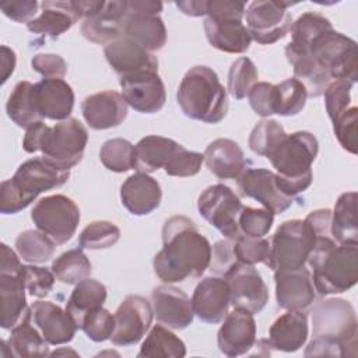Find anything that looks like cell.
<instances>
[{
  "label": "cell",
  "instance_id": "cell-22",
  "mask_svg": "<svg viewBox=\"0 0 358 358\" xmlns=\"http://www.w3.org/2000/svg\"><path fill=\"white\" fill-rule=\"evenodd\" d=\"M32 96L42 119L66 120L74 108V91L63 78H42L34 84Z\"/></svg>",
  "mask_w": 358,
  "mask_h": 358
},
{
  "label": "cell",
  "instance_id": "cell-37",
  "mask_svg": "<svg viewBox=\"0 0 358 358\" xmlns=\"http://www.w3.org/2000/svg\"><path fill=\"white\" fill-rule=\"evenodd\" d=\"M32 90L34 84L29 81L17 83L6 103L7 116L18 127H22L25 130L32 124L43 120L35 108Z\"/></svg>",
  "mask_w": 358,
  "mask_h": 358
},
{
  "label": "cell",
  "instance_id": "cell-49",
  "mask_svg": "<svg viewBox=\"0 0 358 358\" xmlns=\"http://www.w3.org/2000/svg\"><path fill=\"white\" fill-rule=\"evenodd\" d=\"M80 329L90 340L102 343L109 340L115 330V316L103 306L96 308L84 316Z\"/></svg>",
  "mask_w": 358,
  "mask_h": 358
},
{
  "label": "cell",
  "instance_id": "cell-10",
  "mask_svg": "<svg viewBox=\"0 0 358 358\" xmlns=\"http://www.w3.org/2000/svg\"><path fill=\"white\" fill-rule=\"evenodd\" d=\"M0 256V324L3 329H13L28 309L24 266L21 264L17 253L6 243H1Z\"/></svg>",
  "mask_w": 358,
  "mask_h": 358
},
{
  "label": "cell",
  "instance_id": "cell-30",
  "mask_svg": "<svg viewBox=\"0 0 358 358\" xmlns=\"http://www.w3.org/2000/svg\"><path fill=\"white\" fill-rule=\"evenodd\" d=\"M204 162L208 171L220 179H238L246 169V158L242 148L231 138H217L204 151Z\"/></svg>",
  "mask_w": 358,
  "mask_h": 358
},
{
  "label": "cell",
  "instance_id": "cell-53",
  "mask_svg": "<svg viewBox=\"0 0 358 358\" xmlns=\"http://www.w3.org/2000/svg\"><path fill=\"white\" fill-rule=\"evenodd\" d=\"M249 105L256 115L262 117H268L275 113V84L260 81L256 83L248 94Z\"/></svg>",
  "mask_w": 358,
  "mask_h": 358
},
{
  "label": "cell",
  "instance_id": "cell-36",
  "mask_svg": "<svg viewBox=\"0 0 358 358\" xmlns=\"http://www.w3.org/2000/svg\"><path fill=\"white\" fill-rule=\"evenodd\" d=\"M331 235L337 243H358L357 192L338 196L331 211Z\"/></svg>",
  "mask_w": 358,
  "mask_h": 358
},
{
  "label": "cell",
  "instance_id": "cell-52",
  "mask_svg": "<svg viewBox=\"0 0 358 358\" xmlns=\"http://www.w3.org/2000/svg\"><path fill=\"white\" fill-rule=\"evenodd\" d=\"M357 120L358 108L350 106L333 120V131L340 145L350 154H357Z\"/></svg>",
  "mask_w": 358,
  "mask_h": 358
},
{
  "label": "cell",
  "instance_id": "cell-21",
  "mask_svg": "<svg viewBox=\"0 0 358 358\" xmlns=\"http://www.w3.org/2000/svg\"><path fill=\"white\" fill-rule=\"evenodd\" d=\"M275 299L281 309L303 310L315 302L316 289L310 271L303 266L296 270L274 271Z\"/></svg>",
  "mask_w": 358,
  "mask_h": 358
},
{
  "label": "cell",
  "instance_id": "cell-31",
  "mask_svg": "<svg viewBox=\"0 0 358 358\" xmlns=\"http://www.w3.org/2000/svg\"><path fill=\"white\" fill-rule=\"evenodd\" d=\"M41 7L42 13L27 24L28 31L36 35L56 39L81 18L73 1H43Z\"/></svg>",
  "mask_w": 358,
  "mask_h": 358
},
{
  "label": "cell",
  "instance_id": "cell-27",
  "mask_svg": "<svg viewBox=\"0 0 358 358\" xmlns=\"http://www.w3.org/2000/svg\"><path fill=\"white\" fill-rule=\"evenodd\" d=\"M162 190L159 183L147 173L130 175L120 186V200L133 215H147L161 204Z\"/></svg>",
  "mask_w": 358,
  "mask_h": 358
},
{
  "label": "cell",
  "instance_id": "cell-18",
  "mask_svg": "<svg viewBox=\"0 0 358 358\" xmlns=\"http://www.w3.org/2000/svg\"><path fill=\"white\" fill-rule=\"evenodd\" d=\"M119 84L126 103L140 113H157L165 105V85L158 73L148 71L119 78Z\"/></svg>",
  "mask_w": 358,
  "mask_h": 358
},
{
  "label": "cell",
  "instance_id": "cell-5",
  "mask_svg": "<svg viewBox=\"0 0 358 358\" xmlns=\"http://www.w3.org/2000/svg\"><path fill=\"white\" fill-rule=\"evenodd\" d=\"M176 99L187 117L208 124L220 123L228 112L227 91L208 66H194L186 71Z\"/></svg>",
  "mask_w": 358,
  "mask_h": 358
},
{
  "label": "cell",
  "instance_id": "cell-57",
  "mask_svg": "<svg viewBox=\"0 0 358 358\" xmlns=\"http://www.w3.org/2000/svg\"><path fill=\"white\" fill-rule=\"evenodd\" d=\"M39 6L41 4L35 0H15V1H3L0 4V8L7 18L15 22L28 24L35 18Z\"/></svg>",
  "mask_w": 358,
  "mask_h": 358
},
{
  "label": "cell",
  "instance_id": "cell-34",
  "mask_svg": "<svg viewBox=\"0 0 358 358\" xmlns=\"http://www.w3.org/2000/svg\"><path fill=\"white\" fill-rule=\"evenodd\" d=\"M176 143L162 136H145L134 145V166L140 173H152L159 168H165L173 155Z\"/></svg>",
  "mask_w": 358,
  "mask_h": 358
},
{
  "label": "cell",
  "instance_id": "cell-12",
  "mask_svg": "<svg viewBox=\"0 0 358 358\" xmlns=\"http://www.w3.org/2000/svg\"><path fill=\"white\" fill-rule=\"evenodd\" d=\"M243 208L235 192L222 183L211 185L201 192L197 199L199 214L227 239L235 241L242 234L238 218Z\"/></svg>",
  "mask_w": 358,
  "mask_h": 358
},
{
  "label": "cell",
  "instance_id": "cell-51",
  "mask_svg": "<svg viewBox=\"0 0 358 358\" xmlns=\"http://www.w3.org/2000/svg\"><path fill=\"white\" fill-rule=\"evenodd\" d=\"M351 88L352 83L347 80H333L326 87L324 105L331 122L351 106Z\"/></svg>",
  "mask_w": 358,
  "mask_h": 358
},
{
  "label": "cell",
  "instance_id": "cell-26",
  "mask_svg": "<svg viewBox=\"0 0 358 358\" xmlns=\"http://www.w3.org/2000/svg\"><path fill=\"white\" fill-rule=\"evenodd\" d=\"M32 322L50 345L70 343L77 331L71 316L50 301H36L31 305Z\"/></svg>",
  "mask_w": 358,
  "mask_h": 358
},
{
  "label": "cell",
  "instance_id": "cell-60",
  "mask_svg": "<svg viewBox=\"0 0 358 358\" xmlns=\"http://www.w3.org/2000/svg\"><path fill=\"white\" fill-rule=\"evenodd\" d=\"M176 7L186 15L203 17L207 15V0H185L176 1Z\"/></svg>",
  "mask_w": 358,
  "mask_h": 358
},
{
  "label": "cell",
  "instance_id": "cell-44",
  "mask_svg": "<svg viewBox=\"0 0 358 358\" xmlns=\"http://www.w3.org/2000/svg\"><path fill=\"white\" fill-rule=\"evenodd\" d=\"M275 113L281 116L298 115L306 103L308 92L296 78H287L275 84Z\"/></svg>",
  "mask_w": 358,
  "mask_h": 358
},
{
  "label": "cell",
  "instance_id": "cell-54",
  "mask_svg": "<svg viewBox=\"0 0 358 358\" xmlns=\"http://www.w3.org/2000/svg\"><path fill=\"white\" fill-rule=\"evenodd\" d=\"M25 287L28 292L35 298H45L52 291L56 277L48 267H41L35 264L24 266Z\"/></svg>",
  "mask_w": 358,
  "mask_h": 358
},
{
  "label": "cell",
  "instance_id": "cell-14",
  "mask_svg": "<svg viewBox=\"0 0 358 358\" xmlns=\"http://www.w3.org/2000/svg\"><path fill=\"white\" fill-rule=\"evenodd\" d=\"M229 287L231 305L252 315L263 310L268 302V288L255 266L236 262L224 275Z\"/></svg>",
  "mask_w": 358,
  "mask_h": 358
},
{
  "label": "cell",
  "instance_id": "cell-13",
  "mask_svg": "<svg viewBox=\"0 0 358 358\" xmlns=\"http://www.w3.org/2000/svg\"><path fill=\"white\" fill-rule=\"evenodd\" d=\"M295 3L277 0H256L246 10V28L250 38L260 45H271L282 39L292 25V15L288 7Z\"/></svg>",
  "mask_w": 358,
  "mask_h": 358
},
{
  "label": "cell",
  "instance_id": "cell-29",
  "mask_svg": "<svg viewBox=\"0 0 358 358\" xmlns=\"http://www.w3.org/2000/svg\"><path fill=\"white\" fill-rule=\"evenodd\" d=\"M208 43L225 53H245L252 42L246 25L239 18H211L204 21Z\"/></svg>",
  "mask_w": 358,
  "mask_h": 358
},
{
  "label": "cell",
  "instance_id": "cell-8",
  "mask_svg": "<svg viewBox=\"0 0 358 358\" xmlns=\"http://www.w3.org/2000/svg\"><path fill=\"white\" fill-rule=\"evenodd\" d=\"M301 53L309 55L331 80H347L352 84L358 80L357 42L341 32L324 31L312 39L305 50L285 52V57Z\"/></svg>",
  "mask_w": 358,
  "mask_h": 358
},
{
  "label": "cell",
  "instance_id": "cell-46",
  "mask_svg": "<svg viewBox=\"0 0 358 358\" xmlns=\"http://www.w3.org/2000/svg\"><path fill=\"white\" fill-rule=\"evenodd\" d=\"M120 239V229L110 221H94L88 224L78 236L81 249H108Z\"/></svg>",
  "mask_w": 358,
  "mask_h": 358
},
{
  "label": "cell",
  "instance_id": "cell-59",
  "mask_svg": "<svg viewBox=\"0 0 358 358\" xmlns=\"http://www.w3.org/2000/svg\"><path fill=\"white\" fill-rule=\"evenodd\" d=\"M162 8H164V4L161 1H154V0H129L127 1V10L130 13L158 15L162 11Z\"/></svg>",
  "mask_w": 358,
  "mask_h": 358
},
{
  "label": "cell",
  "instance_id": "cell-25",
  "mask_svg": "<svg viewBox=\"0 0 358 358\" xmlns=\"http://www.w3.org/2000/svg\"><path fill=\"white\" fill-rule=\"evenodd\" d=\"M127 14V0L105 1L98 14L83 20L81 34L85 39L106 46L123 36Z\"/></svg>",
  "mask_w": 358,
  "mask_h": 358
},
{
  "label": "cell",
  "instance_id": "cell-63",
  "mask_svg": "<svg viewBox=\"0 0 358 358\" xmlns=\"http://www.w3.org/2000/svg\"><path fill=\"white\" fill-rule=\"evenodd\" d=\"M66 354H73V355H78L76 351H73V350H56V351H53V352H50L49 355H52V357H57V355H66Z\"/></svg>",
  "mask_w": 358,
  "mask_h": 358
},
{
  "label": "cell",
  "instance_id": "cell-20",
  "mask_svg": "<svg viewBox=\"0 0 358 358\" xmlns=\"http://www.w3.org/2000/svg\"><path fill=\"white\" fill-rule=\"evenodd\" d=\"M220 351L227 357L248 354L256 343V322L252 313L235 309L228 312L217 333Z\"/></svg>",
  "mask_w": 358,
  "mask_h": 358
},
{
  "label": "cell",
  "instance_id": "cell-9",
  "mask_svg": "<svg viewBox=\"0 0 358 358\" xmlns=\"http://www.w3.org/2000/svg\"><path fill=\"white\" fill-rule=\"evenodd\" d=\"M315 236L305 220L284 221L270 242L267 267L273 271L296 270L306 264Z\"/></svg>",
  "mask_w": 358,
  "mask_h": 358
},
{
  "label": "cell",
  "instance_id": "cell-40",
  "mask_svg": "<svg viewBox=\"0 0 358 358\" xmlns=\"http://www.w3.org/2000/svg\"><path fill=\"white\" fill-rule=\"evenodd\" d=\"M52 271L63 284L76 285L80 281L85 280L91 274V262L87 255L78 249H70L60 256H57L52 263Z\"/></svg>",
  "mask_w": 358,
  "mask_h": 358
},
{
  "label": "cell",
  "instance_id": "cell-4",
  "mask_svg": "<svg viewBox=\"0 0 358 358\" xmlns=\"http://www.w3.org/2000/svg\"><path fill=\"white\" fill-rule=\"evenodd\" d=\"M87 143L85 126L78 119L69 117L52 127L43 120L32 124L25 131L22 148L29 154L41 151L45 161L59 169L70 171L81 162Z\"/></svg>",
  "mask_w": 358,
  "mask_h": 358
},
{
  "label": "cell",
  "instance_id": "cell-55",
  "mask_svg": "<svg viewBox=\"0 0 358 358\" xmlns=\"http://www.w3.org/2000/svg\"><path fill=\"white\" fill-rule=\"evenodd\" d=\"M236 256L234 252V241L224 239L218 241L211 246V260L210 271L218 277H224L227 271L236 263Z\"/></svg>",
  "mask_w": 358,
  "mask_h": 358
},
{
  "label": "cell",
  "instance_id": "cell-41",
  "mask_svg": "<svg viewBox=\"0 0 358 358\" xmlns=\"http://www.w3.org/2000/svg\"><path fill=\"white\" fill-rule=\"evenodd\" d=\"M56 243L39 229H28L21 232L15 239V250L18 256L32 264L46 263L55 255Z\"/></svg>",
  "mask_w": 358,
  "mask_h": 358
},
{
  "label": "cell",
  "instance_id": "cell-43",
  "mask_svg": "<svg viewBox=\"0 0 358 358\" xmlns=\"http://www.w3.org/2000/svg\"><path fill=\"white\" fill-rule=\"evenodd\" d=\"M99 159L112 172H127L134 166V145L126 138L106 140L99 150Z\"/></svg>",
  "mask_w": 358,
  "mask_h": 358
},
{
  "label": "cell",
  "instance_id": "cell-39",
  "mask_svg": "<svg viewBox=\"0 0 358 358\" xmlns=\"http://www.w3.org/2000/svg\"><path fill=\"white\" fill-rule=\"evenodd\" d=\"M333 29L329 18L319 13H303L291 25V42L285 46V52H302L319 34Z\"/></svg>",
  "mask_w": 358,
  "mask_h": 358
},
{
  "label": "cell",
  "instance_id": "cell-56",
  "mask_svg": "<svg viewBox=\"0 0 358 358\" xmlns=\"http://www.w3.org/2000/svg\"><path fill=\"white\" fill-rule=\"evenodd\" d=\"M32 69L43 78H63L67 73L66 60L55 53H38L31 59Z\"/></svg>",
  "mask_w": 358,
  "mask_h": 358
},
{
  "label": "cell",
  "instance_id": "cell-24",
  "mask_svg": "<svg viewBox=\"0 0 358 358\" xmlns=\"http://www.w3.org/2000/svg\"><path fill=\"white\" fill-rule=\"evenodd\" d=\"M127 106L120 92L106 90L85 96L81 102V112L91 129L106 130L123 123L127 117Z\"/></svg>",
  "mask_w": 358,
  "mask_h": 358
},
{
  "label": "cell",
  "instance_id": "cell-35",
  "mask_svg": "<svg viewBox=\"0 0 358 358\" xmlns=\"http://www.w3.org/2000/svg\"><path fill=\"white\" fill-rule=\"evenodd\" d=\"M106 295V287L102 282L88 277L76 284L67 301L66 312L71 316L76 326L80 329L83 319L88 312L103 306Z\"/></svg>",
  "mask_w": 358,
  "mask_h": 358
},
{
  "label": "cell",
  "instance_id": "cell-48",
  "mask_svg": "<svg viewBox=\"0 0 358 358\" xmlns=\"http://www.w3.org/2000/svg\"><path fill=\"white\" fill-rule=\"evenodd\" d=\"M234 252L236 260L245 264H267L270 256V241L263 238H250L241 235L234 241Z\"/></svg>",
  "mask_w": 358,
  "mask_h": 358
},
{
  "label": "cell",
  "instance_id": "cell-42",
  "mask_svg": "<svg viewBox=\"0 0 358 358\" xmlns=\"http://www.w3.org/2000/svg\"><path fill=\"white\" fill-rule=\"evenodd\" d=\"M285 136L287 133L281 123L273 119H263L252 129L248 144L255 154L268 158Z\"/></svg>",
  "mask_w": 358,
  "mask_h": 358
},
{
  "label": "cell",
  "instance_id": "cell-1",
  "mask_svg": "<svg viewBox=\"0 0 358 358\" xmlns=\"http://www.w3.org/2000/svg\"><path fill=\"white\" fill-rule=\"evenodd\" d=\"M211 260V245L186 215H172L162 227V249L154 256L155 275L165 284L201 277Z\"/></svg>",
  "mask_w": 358,
  "mask_h": 358
},
{
  "label": "cell",
  "instance_id": "cell-19",
  "mask_svg": "<svg viewBox=\"0 0 358 358\" xmlns=\"http://www.w3.org/2000/svg\"><path fill=\"white\" fill-rule=\"evenodd\" d=\"M152 312L161 324L183 330L192 324L194 312L192 299L185 291L171 284L158 285L151 292Z\"/></svg>",
  "mask_w": 358,
  "mask_h": 358
},
{
  "label": "cell",
  "instance_id": "cell-11",
  "mask_svg": "<svg viewBox=\"0 0 358 358\" xmlns=\"http://www.w3.org/2000/svg\"><path fill=\"white\" fill-rule=\"evenodd\" d=\"M31 218L41 232L48 235L56 245L69 242L80 224V208L64 194L46 196L36 201Z\"/></svg>",
  "mask_w": 358,
  "mask_h": 358
},
{
  "label": "cell",
  "instance_id": "cell-23",
  "mask_svg": "<svg viewBox=\"0 0 358 358\" xmlns=\"http://www.w3.org/2000/svg\"><path fill=\"white\" fill-rule=\"evenodd\" d=\"M194 315L204 323L222 322L231 305L229 287L224 277H204L193 291Z\"/></svg>",
  "mask_w": 358,
  "mask_h": 358
},
{
  "label": "cell",
  "instance_id": "cell-28",
  "mask_svg": "<svg viewBox=\"0 0 358 358\" xmlns=\"http://www.w3.org/2000/svg\"><path fill=\"white\" fill-rule=\"evenodd\" d=\"M309 324L303 310H287L278 316L268 329L267 344L270 348L284 352H295L308 340Z\"/></svg>",
  "mask_w": 358,
  "mask_h": 358
},
{
  "label": "cell",
  "instance_id": "cell-45",
  "mask_svg": "<svg viewBox=\"0 0 358 358\" xmlns=\"http://www.w3.org/2000/svg\"><path fill=\"white\" fill-rule=\"evenodd\" d=\"M257 78L259 73L255 63L249 57H239L229 67L227 90L232 98L243 99L257 83Z\"/></svg>",
  "mask_w": 358,
  "mask_h": 358
},
{
  "label": "cell",
  "instance_id": "cell-15",
  "mask_svg": "<svg viewBox=\"0 0 358 358\" xmlns=\"http://www.w3.org/2000/svg\"><path fill=\"white\" fill-rule=\"evenodd\" d=\"M115 330L110 341L115 345L137 344L148 331L152 322V306L141 295H127L115 312Z\"/></svg>",
  "mask_w": 358,
  "mask_h": 358
},
{
  "label": "cell",
  "instance_id": "cell-16",
  "mask_svg": "<svg viewBox=\"0 0 358 358\" xmlns=\"http://www.w3.org/2000/svg\"><path fill=\"white\" fill-rule=\"evenodd\" d=\"M238 190L242 196L257 200L273 214H282L292 203L294 197L280 187L275 172L266 168H249L238 176Z\"/></svg>",
  "mask_w": 358,
  "mask_h": 358
},
{
  "label": "cell",
  "instance_id": "cell-61",
  "mask_svg": "<svg viewBox=\"0 0 358 358\" xmlns=\"http://www.w3.org/2000/svg\"><path fill=\"white\" fill-rule=\"evenodd\" d=\"M17 57L13 49L6 45H1V84H4L8 77L14 73Z\"/></svg>",
  "mask_w": 358,
  "mask_h": 358
},
{
  "label": "cell",
  "instance_id": "cell-2",
  "mask_svg": "<svg viewBox=\"0 0 358 358\" xmlns=\"http://www.w3.org/2000/svg\"><path fill=\"white\" fill-rule=\"evenodd\" d=\"M357 315L348 301H320L312 309V340L305 357H357Z\"/></svg>",
  "mask_w": 358,
  "mask_h": 358
},
{
  "label": "cell",
  "instance_id": "cell-17",
  "mask_svg": "<svg viewBox=\"0 0 358 358\" xmlns=\"http://www.w3.org/2000/svg\"><path fill=\"white\" fill-rule=\"evenodd\" d=\"M103 55L119 78L148 71L158 73V59L127 36H120L108 43Z\"/></svg>",
  "mask_w": 358,
  "mask_h": 358
},
{
  "label": "cell",
  "instance_id": "cell-58",
  "mask_svg": "<svg viewBox=\"0 0 358 358\" xmlns=\"http://www.w3.org/2000/svg\"><path fill=\"white\" fill-rule=\"evenodd\" d=\"M246 4L235 0H208L207 15L211 18H239L245 15Z\"/></svg>",
  "mask_w": 358,
  "mask_h": 358
},
{
  "label": "cell",
  "instance_id": "cell-6",
  "mask_svg": "<svg viewBox=\"0 0 358 358\" xmlns=\"http://www.w3.org/2000/svg\"><path fill=\"white\" fill-rule=\"evenodd\" d=\"M69 178L70 171L59 169L42 157L22 162L13 178L0 185V213H20L41 193L63 186Z\"/></svg>",
  "mask_w": 358,
  "mask_h": 358
},
{
  "label": "cell",
  "instance_id": "cell-32",
  "mask_svg": "<svg viewBox=\"0 0 358 358\" xmlns=\"http://www.w3.org/2000/svg\"><path fill=\"white\" fill-rule=\"evenodd\" d=\"M8 347L10 357L18 358H36L49 355V344L42 333L34 326L31 308L27 309L21 320L11 329L8 340H4Z\"/></svg>",
  "mask_w": 358,
  "mask_h": 358
},
{
  "label": "cell",
  "instance_id": "cell-3",
  "mask_svg": "<svg viewBox=\"0 0 358 358\" xmlns=\"http://www.w3.org/2000/svg\"><path fill=\"white\" fill-rule=\"evenodd\" d=\"M306 263L320 295L343 294L358 280V243H337L333 235L315 236Z\"/></svg>",
  "mask_w": 358,
  "mask_h": 358
},
{
  "label": "cell",
  "instance_id": "cell-47",
  "mask_svg": "<svg viewBox=\"0 0 358 358\" xmlns=\"http://www.w3.org/2000/svg\"><path fill=\"white\" fill-rule=\"evenodd\" d=\"M273 221L274 214L267 208H255L243 206L238 218V225L242 235L250 238H263L271 229Z\"/></svg>",
  "mask_w": 358,
  "mask_h": 358
},
{
  "label": "cell",
  "instance_id": "cell-7",
  "mask_svg": "<svg viewBox=\"0 0 358 358\" xmlns=\"http://www.w3.org/2000/svg\"><path fill=\"white\" fill-rule=\"evenodd\" d=\"M319 152L317 138L309 131H295L270 154L280 187L291 197L305 192L313 179L312 164Z\"/></svg>",
  "mask_w": 358,
  "mask_h": 358
},
{
  "label": "cell",
  "instance_id": "cell-62",
  "mask_svg": "<svg viewBox=\"0 0 358 358\" xmlns=\"http://www.w3.org/2000/svg\"><path fill=\"white\" fill-rule=\"evenodd\" d=\"M73 4H74V7L78 11L81 18H88V17H92V15L98 14L103 8L105 1H102V0H98V1L78 0V1H73Z\"/></svg>",
  "mask_w": 358,
  "mask_h": 358
},
{
  "label": "cell",
  "instance_id": "cell-33",
  "mask_svg": "<svg viewBox=\"0 0 358 358\" xmlns=\"http://www.w3.org/2000/svg\"><path fill=\"white\" fill-rule=\"evenodd\" d=\"M123 36L130 38L141 48L152 53L164 48L166 42V28L159 15L129 11Z\"/></svg>",
  "mask_w": 358,
  "mask_h": 358
},
{
  "label": "cell",
  "instance_id": "cell-38",
  "mask_svg": "<svg viewBox=\"0 0 358 358\" xmlns=\"http://www.w3.org/2000/svg\"><path fill=\"white\" fill-rule=\"evenodd\" d=\"M185 355H186V345L183 340L179 338L175 333H172L169 327L166 329L162 324H155L150 330L137 354L138 358H143V357L182 358Z\"/></svg>",
  "mask_w": 358,
  "mask_h": 358
},
{
  "label": "cell",
  "instance_id": "cell-50",
  "mask_svg": "<svg viewBox=\"0 0 358 358\" xmlns=\"http://www.w3.org/2000/svg\"><path fill=\"white\" fill-rule=\"evenodd\" d=\"M203 162H204L203 154L196 151H189L183 145L178 144L173 155L171 157L164 171L169 176H178V178L194 176L200 172Z\"/></svg>",
  "mask_w": 358,
  "mask_h": 358
}]
</instances>
